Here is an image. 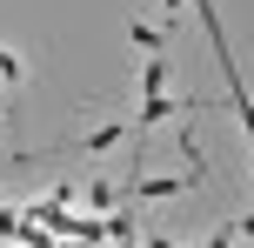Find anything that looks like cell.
<instances>
[{
    "label": "cell",
    "mask_w": 254,
    "mask_h": 248,
    "mask_svg": "<svg viewBox=\"0 0 254 248\" xmlns=\"http://www.w3.org/2000/svg\"><path fill=\"white\" fill-rule=\"evenodd\" d=\"M188 181H194V174H188ZM188 181H174V174H167V181H154V174H147V181H134L127 195H147V201H161V195H181Z\"/></svg>",
    "instance_id": "6da1fadb"
},
{
    "label": "cell",
    "mask_w": 254,
    "mask_h": 248,
    "mask_svg": "<svg viewBox=\"0 0 254 248\" xmlns=\"http://www.w3.org/2000/svg\"><path fill=\"white\" fill-rule=\"evenodd\" d=\"M167 121V94H147V101H140V128H161Z\"/></svg>",
    "instance_id": "7a4b0ae2"
},
{
    "label": "cell",
    "mask_w": 254,
    "mask_h": 248,
    "mask_svg": "<svg viewBox=\"0 0 254 248\" xmlns=\"http://www.w3.org/2000/svg\"><path fill=\"white\" fill-rule=\"evenodd\" d=\"M114 141H121V128H94V134H87V148H94V155H107Z\"/></svg>",
    "instance_id": "277c9868"
},
{
    "label": "cell",
    "mask_w": 254,
    "mask_h": 248,
    "mask_svg": "<svg viewBox=\"0 0 254 248\" xmlns=\"http://www.w3.org/2000/svg\"><path fill=\"white\" fill-rule=\"evenodd\" d=\"M114 248H134V242H114Z\"/></svg>",
    "instance_id": "8992f818"
},
{
    "label": "cell",
    "mask_w": 254,
    "mask_h": 248,
    "mask_svg": "<svg viewBox=\"0 0 254 248\" xmlns=\"http://www.w3.org/2000/svg\"><path fill=\"white\" fill-rule=\"evenodd\" d=\"M0 81H20V61H13L7 47H0Z\"/></svg>",
    "instance_id": "5b68a950"
},
{
    "label": "cell",
    "mask_w": 254,
    "mask_h": 248,
    "mask_svg": "<svg viewBox=\"0 0 254 248\" xmlns=\"http://www.w3.org/2000/svg\"><path fill=\"white\" fill-rule=\"evenodd\" d=\"M13 248H20V242H13Z\"/></svg>",
    "instance_id": "52a82bcc"
},
{
    "label": "cell",
    "mask_w": 254,
    "mask_h": 248,
    "mask_svg": "<svg viewBox=\"0 0 254 248\" xmlns=\"http://www.w3.org/2000/svg\"><path fill=\"white\" fill-rule=\"evenodd\" d=\"M140 87H147V94H161V87H167V54H154V61H147V74H140Z\"/></svg>",
    "instance_id": "3957f363"
}]
</instances>
